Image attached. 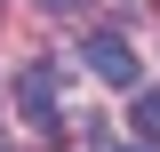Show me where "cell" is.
Instances as JSON below:
<instances>
[{
  "label": "cell",
  "mask_w": 160,
  "mask_h": 152,
  "mask_svg": "<svg viewBox=\"0 0 160 152\" xmlns=\"http://www.w3.org/2000/svg\"><path fill=\"white\" fill-rule=\"evenodd\" d=\"M80 56H88V72H96V80L136 88V48H128L120 32H88V48H80Z\"/></svg>",
  "instance_id": "obj_1"
},
{
  "label": "cell",
  "mask_w": 160,
  "mask_h": 152,
  "mask_svg": "<svg viewBox=\"0 0 160 152\" xmlns=\"http://www.w3.org/2000/svg\"><path fill=\"white\" fill-rule=\"evenodd\" d=\"M16 104H24V120H40V128H48V112L64 104L56 64H24V72H16Z\"/></svg>",
  "instance_id": "obj_2"
},
{
  "label": "cell",
  "mask_w": 160,
  "mask_h": 152,
  "mask_svg": "<svg viewBox=\"0 0 160 152\" xmlns=\"http://www.w3.org/2000/svg\"><path fill=\"white\" fill-rule=\"evenodd\" d=\"M128 128H136L144 144L160 152V88H136V104H128Z\"/></svg>",
  "instance_id": "obj_3"
},
{
  "label": "cell",
  "mask_w": 160,
  "mask_h": 152,
  "mask_svg": "<svg viewBox=\"0 0 160 152\" xmlns=\"http://www.w3.org/2000/svg\"><path fill=\"white\" fill-rule=\"evenodd\" d=\"M40 16H80V8H88V0H32Z\"/></svg>",
  "instance_id": "obj_4"
},
{
  "label": "cell",
  "mask_w": 160,
  "mask_h": 152,
  "mask_svg": "<svg viewBox=\"0 0 160 152\" xmlns=\"http://www.w3.org/2000/svg\"><path fill=\"white\" fill-rule=\"evenodd\" d=\"M112 152H152V144H112Z\"/></svg>",
  "instance_id": "obj_5"
}]
</instances>
